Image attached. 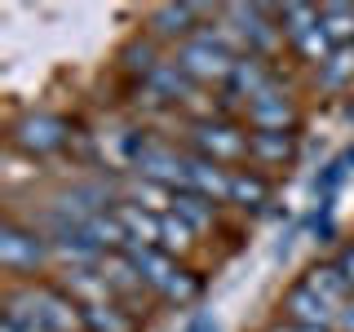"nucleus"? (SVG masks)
Masks as SVG:
<instances>
[{
  "label": "nucleus",
  "instance_id": "7",
  "mask_svg": "<svg viewBox=\"0 0 354 332\" xmlns=\"http://www.w3.org/2000/svg\"><path fill=\"white\" fill-rule=\"evenodd\" d=\"M138 173L142 182H160V186H177V191H186V160L169 147H151L138 155Z\"/></svg>",
  "mask_w": 354,
  "mask_h": 332
},
{
  "label": "nucleus",
  "instance_id": "24",
  "mask_svg": "<svg viewBox=\"0 0 354 332\" xmlns=\"http://www.w3.org/2000/svg\"><path fill=\"white\" fill-rule=\"evenodd\" d=\"M350 169H354V164H350V155H341V160H332L328 169L315 177V195H319V199H324V204H328V199L337 195V186H341V182H346V177H350Z\"/></svg>",
  "mask_w": 354,
  "mask_h": 332
},
{
  "label": "nucleus",
  "instance_id": "14",
  "mask_svg": "<svg viewBox=\"0 0 354 332\" xmlns=\"http://www.w3.org/2000/svg\"><path fill=\"white\" fill-rule=\"evenodd\" d=\"M230 89H235L239 98H261V93H270L274 89V75L266 71V62L261 58H252V53H239V62H235V71H230Z\"/></svg>",
  "mask_w": 354,
  "mask_h": 332
},
{
  "label": "nucleus",
  "instance_id": "13",
  "mask_svg": "<svg viewBox=\"0 0 354 332\" xmlns=\"http://www.w3.org/2000/svg\"><path fill=\"white\" fill-rule=\"evenodd\" d=\"M142 84H147L151 102H182V98H191V89H195V80L177 62H160Z\"/></svg>",
  "mask_w": 354,
  "mask_h": 332
},
{
  "label": "nucleus",
  "instance_id": "30",
  "mask_svg": "<svg viewBox=\"0 0 354 332\" xmlns=\"http://www.w3.org/2000/svg\"><path fill=\"white\" fill-rule=\"evenodd\" d=\"M350 120H354V107H350Z\"/></svg>",
  "mask_w": 354,
  "mask_h": 332
},
{
  "label": "nucleus",
  "instance_id": "12",
  "mask_svg": "<svg viewBox=\"0 0 354 332\" xmlns=\"http://www.w3.org/2000/svg\"><path fill=\"white\" fill-rule=\"evenodd\" d=\"M195 18H199L195 5H160V9H151V22H147V27L160 40H182L186 44V40L195 36Z\"/></svg>",
  "mask_w": 354,
  "mask_h": 332
},
{
  "label": "nucleus",
  "instance_id": "20",
  "mask_svg": "<svg viewBox=\"0 0 354 332\" xmlns=\"http://www.w3.org/2000/svg\"><path fill=\"white\" fill-rule=\"evenodd\" d=\"M354 80V44H341L332 49V58L319 66V84L324 89H346Z\"/></svg>",
  "mask_w": 354,
  "mask_h": 332
},
{
  "label": "nucleus",
  "instance_id": "9",
  "mask_svg": "<svg viewBox=\"0 0 354 332\" xmlns=\"http://www.w3.org/2000/svg\"><path fill=\"white\" fill-rule=\"evenodd\" d=\"M36 302H40V324H44V332H71L75 324H84L80 302H71L62 288H40Z\"/></svg>",
  "mask_w": 354,
  "mask_h": 332
},
{
  "label": "nucleus",
  "instance_id": "10",
  "mask_svg": "<svg viewBox=\"0 0 354 332\" xmlns=\"http://www.w3.org/2000/svg\"><path fill=\"white\" fill-rule=\"evenodd\" d=\"M115 217L124 221V230H129V248H160L164 213H147L142 204H120Z\"/></svg>",
  "mask_w": 354,
  "mask_h": 332
},
{
  "label": "nucleus",
  "instance_id": "5",
  "mask_svg": "<svg viewBox=\"0 0 354 332\" xmlns=\"http://www.w3.org/2000/svg\"><path fill=\"white\" fill-rule=\"evenodd\" d=\"M283 315L292 319L297 328H337V306H328L306 279L297 284V288H288V297H283Z\"/></svg>",
  "mask_w": 354,
  "mask_h": 332
},
{
  "label": "nucleus",
  "instance_id": "6",
  "mask_svg": "<svg viewBox=\"0 0 354 332\" xmlns=\"http://www.w3.org/2000/svg\"><path fill=\"white\" fill-rule=\"evenodd\" d=\"M248 124L257 133H288L297 124V107L288 102V93L270 89V93H261V98L248 102Z\"/></svg>",
  "mask_w": 354,
  "mask_h": 332
},
{
  "label": "nucleus",
  "instance_id": "23",
  "mask_svg": "<svg viewBox=\"0 0 354 332\" xmlns=\"http://www.w3.org/2000/svg\"><path fill=\"white\" fill-rule=\"evenodd\" d=\"M120 58H124V71L142 75V80H147L155 66H160V58H155V44H151V40H133V44H124V53H120Z\"/></svg>",
  "mask_w": 354,
  "mask_h": 332
},
{
  "label": "nucleus",
  "instance_id": "16",
  "mask_svg": "<svg viewBox=\"0 0 354 332\" xmlns=\"http://www.w3.org/2000/svg\"><path fill=\"white\" fill-rule=\"evenodd\" d=\"M306 284L315 288L328 306H337V310L350 306V284H346V275H341V266H315V270L306 275Z\"/></svg>",
  "mask_w": 354,
  "mask_h": 332
},
{
  "label": "nucleus",
  "instance_id": "8",
  "mask_svg": "<svg viewBox=\"0 0 354 332\" xmlns=\"http://www.w3.org/2000/svg\"><path fill=\"white\" fill-rule=\"evenodd\" d=\"M230 173L226 164H213V160H204V155H191L186 160V191H195V195H204V199H230Z\"/></svg>",
  "mask_w": 354,
  "mask_h": 332
},
{
  "label": "nucleus",
  "instance_id": "22",
  "mask_svg": "<svg viewBox=\"0 0 354 332\" xmlns=\"http://www.w3.org/2000/svg\"><path fill=\"white\" fill-rule=\"evenodd\" d=\"M230 204L261 208L266 204V182H261L257 173H235V177H230Z\"/></svg>",
  "mask_w": 354,
  "mask_h": 332
},
{
  "label": "nucleus",
  "instance_id": "17",
  "mask_svg": "<svg viewBox=\"0 0 354 332\" xmlns=\"http://www.w3.org/2000/svg\"><path fill=\"white\" fill-rule=\"evenodd\" d=\"M169 204H173V217H182L191 230L213 226V199H204L195 191H177V195H169Z\"/></svg>",
  "mask_w": 354,
  "mask_h": 332
},
{
  "label": "nucleus",
  "instance_id": "27",
  "mask_svg": "<svg viewBox=\"0 0 354 332\" xmlns=\"http://www.w3.org/2000/svg\"><path fill=\"white\" fill-rule=\"evenodd\" d=\"M182 332H221V328H217L213 315H204V310H199V315H191V319L182 324Z\"/></svg>",
  "mask_w": 354,
  "mask_h": 332
},
{
  "label": "nucleus",
  "instance_id": "11",
  "mask_svg": "<svg viewBox=\"0 0 354 332\" xmlns=\"http://www.w3.org/2000/svg\"><path fill=\"white\" fill-rule=\"evenodd\" d=\"M62 293L71 297V302H80V310H84V306H102V302H111L106 275L93 270V266H71V270H66V279H62Z\"/></svg>",
  "mask_w": 354,
  "mask_h": 332
},
{
  "label": "nucleus",
  "instance_id": "25",
  "mask_svg": "<svg viewBox=\"0 0 354 332\" xmlns=\"http://www.w3.org/2000/svg\"><path fill=\"white\" fill-rule=\"evenodd\" d=\"M191 235H195V230L186 226L182 217L164 213V235H160V248L169 252V257H173V252H186V248H191Z\"/></svg>",
  "mask_w": 354,
  "mask_h": 332
},
{
  "label": "nucleus",
  "instance_id": "1",
  "mask_svg": "<svg viewBox=\"0 0 354 332\" xmlns=\"http://www.w3.org/2000/svg\"><path fill=\"white\" fill-rule=\"evenodd\" d=\"M235 53L221 31H195L186 44H177V66H182L191 80H230L235 71Z\"/></svg>",
  "mask_w": 354,
  "mask_h": 332
},
{
  "label": "nucleus",
  "instance_id": "28",
  "mask_svg": "<svg viewBox=\"0 0 354 332\" xmlns=\"http://www.w3.org/2000/svg\"><path fill=\"white\" fill-rule=\"evenodd\" d=\"M337 328H341V332H354V302L337 310Z\"/></svg>",
  "mask_w": 354,
  "mask_h": 332
},
{
  "label": "nucleus",
  "instance_id": "21",
  "mask_svg": "<svg viewBox=\"0 0 354 332\" xmlns=\"http://www.w3.org/2000/svg\"><path fill=\"white\" fill-rule=\"evenodd\" d=\"M84 328L88 332H133V319L115 302H102V306H84Z\"/></svg>",
  "mask_w": 354,
  "mask_h": 332
},
{
  "label": "nucleus",
  "instance_id": "29",
  "mask_svg": "<svg viewBox=\"0 0 354 332\" xmlns=\"http://www.w3.org/2000/svg\"><path fill=\"white\" fill-rule=\"evenodd\" d=\"M337 266H341V275H346V284L354 288V248H346V252H341V261H337Z\"/></svg>",
  "mask_w": 354,
  "mask_h": 332
},
{
  "label": "nucleus",
  "instance_id": "4",
  "mask_svg": "<svg viewBox=\"0 0 354 332\" xmlns=\"http://www.w3.org/2000/svg\"><path fill=\"white\" fill-rule=\"evenodd\" d=\"M14 142H18L22 151H31V155L62 151L66 147V120L44 116V111H36V116H22L18 124H14Z\"/></svg>",
  "mask_w": 354,
  "mask_h": 332
},
{
  "label": "nucleus",
  "instance_id": "15",
  "mask_svg": "<svg viewBox=\"0 0 354 332\" xmlns=\"http://www.w3.org/2000/svg\"><path fill=\"white\" fill-rule=\"evenodd\" d=\"M248 160L288 164L292 160V133H248Z\"/></svg>",
  "mask_w": 354,
  "mask_h": 332
},
{
  "label": "nucleus",
  "instance_id": "2",
  "mask_svg": "<svg viewBox=\"0 0 354 332\" xmlns=\"http://www.w3.org/2000/svg\"><path fill=\"white\" fill-rule=\"evenodd\" d=\"M49 248H53V243L44 239L40 230L14 226V221L0 230V266H5L9 275H31V270H40L44 257H49Z\"/></svg>",
  "mask_w": 354,
  "mask_h": 332
},
{
  "label": "nucleus",
  "instance_id": "18",
  "mask_svg": "<svg viewBox=\"0 0 354 332\" xmlns=\"http://www.w3.org/2000/svg\"><path fill=\"white\" fill-rule=\"evenodd\" d=\"M274 22H279V31L297 44L319 27V9L315 5H283V9H274Z\"/></svg>",
  "mask_w": 354,
  "mask_h": 332
},
{
  "label": "nucleus",
  "instance_id": "3",
  "mask_svg": "<svg viewBox=\"0 0 354 332\" xmlns=\"http://www.w3.org/2000/svg\"><path fill=\"white\" fill-rule=\"evenodd\" d=\"M191 142H195V151L204 155V160H213V164L248 160V138H243L235 124H221V120H195Z\"/></svg>",
  "mask_w": 354,
  "mask_h": 332
},
{
  "label": "nucleus",
  "instance_id": "19",
  "mask_svg": "<svg viewBox=\"0 0 354 332\" xmlns=\"http://www.w3.org/2000/svg\"><path fill=\"white\" fill-rule=\"evenodd\" d=\"M319 27L328 31V40L337 44H354V5H324L319 9Z\"/></svg>",
  "mask_w": 354,
  "mask_h": 332
},
{
  "label": "nucleus",
  "instance_id": "26",
  "mask_svg": "<svg viewBox=\"0 0 354 332\" xmlns=\"http://www.w3.org/2000/svg\"><path fill=\"white\" fill-rule=\"evenodd\" d=\"M332 49H337V44L328 40V31H324V27H315L306 40H297V53H301L306 62H315V66H324V62L332 58Z\"/></svg>",
  "mask_w": 354,
  "mask_h": 332
}]
</instances>
